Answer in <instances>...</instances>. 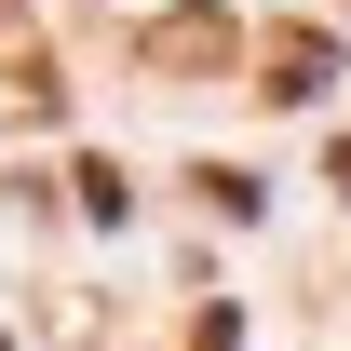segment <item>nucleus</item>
Listing matches in <instances>:
<instances>
[{"instance_id": "nucleus-1", "label": "nucleus", "mask_w": 351, "mask_h": 351, "mask_svg": "<svg viewBox=\"0 0 351 351\" xmlns=\"http://www.w3.org/2000/svg\"><path fill=\"white\" fill-rule=\"evenodd\" d=\"M135 54H149V68H230V54H243V27H230V14H162Z\"/></svg>"}, {"instance_id": "nucleus-4", "label": "nucleus", "mask_w": 351, "mask_h": 351, "mask_svg": "<svg viewBox=\"0 0 351 351\" xmlns=\"http://www.w3.org/2000/svg\"><path fill=\"white\" fill-rule=\"evenodd\" d=\"M0 351H14V338H0Z\"/></svg>"}, {"instance_id": "nucleus-3", "label": "nucleus", "mask_w": 351, "mask_h": 351, "mask_svg": "<svg viewBox=\"0 0 351 351\" xmlns=\"http://www.w3.org/2000/svg\"><path fill=\"white\" fill-rule=\"evenodd\" d=\"M324 189H338V203H351V149H338V162H324Z\"/></svg>"}, {"instance_id": "nucleus-2", "label": "nucleus", "mask_w": 351, "mask_h": 351, "mask_svg": "<svg viewBox=\"0 0 351 351\" xmlns=\"http://www.w3.org/2000/svg\"><path fill=\"white\" fill-rule=\"evenodd\" d=\"M324 82H338V41H324V27H284V41H270V82H257V95H284V108H311Z\"/></svg>"}]
</instances>
